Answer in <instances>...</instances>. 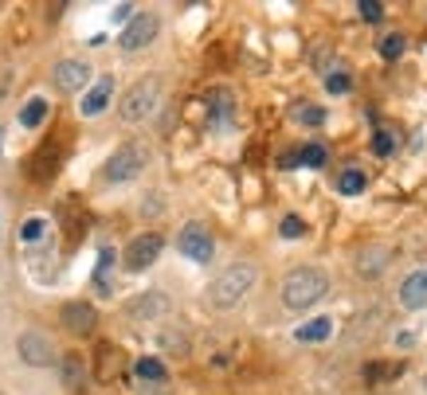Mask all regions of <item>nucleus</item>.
Masks as SVG:
<instances>
[{
  "label": "nucleus",
  "instance_id": "nucleus-1",
  "mask_svg": "<svg viewBox=\"0 0 427 395\" xmlns=\"http://www.w3.org/2000/svg\"><path fill=\"white\" fill-rule=\"evenodd\" d=\"M259 286V262L255 259H232L227 266H220L212 274V282L204 286V305L208 313H235L251 290Z\"/></svg>",
  "mask_w": 427,
  "mask_h": 395
},
{
  "label": "nucleus",
  "instance_id": "nucleus-2",
  "mask_svg": "<svg viewBox=\"0 0 427 395\" xmlns=\"http://www.w3.org/2000/svg\"><path fill=\"white\" fill-rule=\"evenodd\" d=\"M329 294V274L321 266H290L278 282V302L286 313H310Z\"/></svg>",
  "mask_w": 427,
  "mask_h": 395
},
{
  "label": "nucleus",
  "instance_id": "nucleus-3",
  "mask_svg": "<svg viewBox=\"0 0 427 395\" xmlns=\"http://www.w3.org/2000/svg\"><path fill=\"white\" fill-rule=\"evenodd\" d=\"M149 168V149L145 141H122L106 160L98 165V188H126Z\"/></svg>",
  "mask_w": 427,
  "mask_h": 395
},
{
  "label": "nucleus",
  "instance_id": "nucleus-4",
  "mask_svg": "<svg viewBox=\"0 0 427 395\" xmlns=\"http://www.w3.org/2000/svg\"><path fill=\"white\" fill-rule=\"evenodd\" d=\"M161 98H165V83H161L157 75L137 78V83L122 94V102H118V122H122V126H145V122H153V114L161 110Z\"/></svg>",
  "mask_w": 427,
  "mask_h": 395
},
{
  "label": "nucleus",
  "instance_id": "nucleus-5",
  "mask_svg": "<svg viewBox=\"0 0 427 395\" xmlns=\"http://www.w3.org/2000/svg\"><path fill=\"white\" fill-rule=\"evenodd\" d=\"M16 356H20V364L32 368V372L59 368V348H55V341H51V333L40 325H28L16 333Z\"/></svg>",
  "mask_w": 427,
  "mask_h": 395
},
{
  "label": "nucleus",
  "instance_id": "nucleus-6",
  "mask_svg": "<svg viewBox=\"0 0 427 395\" xmlns=\"http://www.w3.org/2000/svg\"><path fill=\"white\" fill-rule=\"evenodd\" d=\"M176 251L185 254L188 262H196V266H208L212 259H216V235L208 231V223H200V219H188L185 228L176 231Z\"/></svg>",
  "mask_w": 427,
  "mask_h": 395
},
{
  "label": "nucleus",
  "instance_id": "nucleus-7",
  "mask_svg": "<svg viewBox=\"0 0 427 395\" xmlns=\"http://www.w3.org/2000/svg\"><path fill=\"white\" fill-rule=\"evenodd\" d=\"M161 251H165V235H161V231H142V235H134L126 243V251H122V270H126V274H145V270H153V262L161 259Z\"/></svg>",
  "mask_w": 427,
  "mask_h": 395
},
{
  "label": "nucleus",
  "instance_id": "nucleus-8",
  "mask_svg": "<svg viewBox=\"0 0 427 395\" xmlns=\"http://www.w3.org/2000/svg\"><path fill=\"white\" fill-rule=\"evenodd\" d=\"M161 35V16L157 12H134V16L122 24V35H118V47L126 55H137V51L153 47Z\"/></svg>",
  "mask_w": 427,
  "mask_h": 395
},
{
  "label": "nucleus",
  "instance_id": "nucleus-9",
  "mask_svg": "<svg viewBox=\"0 0 427 395\" xmlns=\"http://www.w3.org/2000/svg\"><path fill=\"white\" fill-rule=\"evenodd\" d=\"M114 98H118V78L114 75H98L83 94H79V118H86V122L102 118V114L114 106Z\"/></svg>",
  "mask_w": 427,
  "mask_h": 395
},
{
  "label": "nucleus",
  "instance_id": "nucleus-10",
  "mask_svg": "<svg viewBox=\"0 0 427 395\" xmlns=\"http://www.w3.org/2000/svg\"><path fill=\"white\" fill-rule=\"evenodd\" d=\"M51 83L63 94H83L86 86L94 83V67L86 59H59L55 67H51Z\"/></svg>",
  "mask_w": 427,
  "mask_h": 395
},
{
  "label": "nucleus",
  "instance_id": "nucleus-11",
  "mask_svg": "<svg viewBox=\"0 0 427 395\" xmlns=\"http://www.w3.org/2000/svg\"><path fill=\"white\" fill-rule=\"evenodd\" d=\"M59 325L71 336H91L98 329V309L91 302H83V297H71V302L59 305Z\"/></svg>",
  "mask_w": 427,
  "mask_h": 395
},
{
  "label": "nucleus",
  "instance_id": "nucleus-12",
  "mask_svg": "<svg viewBox=\"0 0 427 395\" xmlns=\"http://www.w3.org/2000/svg\"><path fill=\"white\" fill-rule=\"evenodd\" d=\"M385 270H392V247L385 243H365L357 251V259H353V274L360 282H377Z\"/></svg>",
  "mask_w": 427,
  "mask_h": 395
},
{
  "label": "nucleus",
  "instance_id": "nucleus-13",
  "mask_svg": "<svg viewBox=\"0 0 427 395\" xmlns=\"http://www.w3.org/2000/svg\"><path fill=\"white\" fill-rule=\"evenodd\" d=\"M126 313L134 321H161V317H169L173 313V297L165 294V290H145V294H134L130 297V305H126Z\"/></svg>",
  "mask_w": 427,
  "mask_h": 395
},
{
  "label": "nucleus",
  "instance_id": "nucleus-14",
  "mask_svg": "<svg viewBox=\"0 0 427 395\" xmlns=\"http://www.w3.org/2000/svg\"><path fill=\"white\" fill-rule=\"evenodd\" d=\"M396 297H400V305H404V309H411V313H416V309H427V266L411 270V274L400 282Z\"/></svg>",
  "mask_w": 427,
  "mask_h": 395
},
{
  "label": "nucleus",
  "instance_id": "nucleus-15",
  "mask_svg": "<svg viewBox=\"0 0 427 395\" xmlns=\"http://www.w3.org/2000/svg\"><path fill=\"white\" fill-rule=\"evenodd\" d=\"M114 266H118V251L114 247H98V259H94V274H91V286L98 297L114 294Z\"/></svg>",
  "mask_w": 427,
  "mask_h": 395
},
{
  "label": "nucleus",
  "instance_id": "nucleus-16",
  "mask_svg": "<svg viewBox=\"0 0 427 395\" xmlns=\"http://www.w3.org/2000/svg\"><path fill=\"white\" fill-rule=\"evenodd\" d=\"M51 118V98L47 94H32V98H24V106L16 110V122L20 129H28V134H35V129H43Z\"/></svg>",
  "mask_w": 427,
  "mask_h": 395
},
{
  "label": "nucleus",
  "instance_id": "nucleus-17",
  "mask_svg": "<svg viewBox=\"0 0 427 395\" xmlns=\"http://www.w3.org/2000/svg\"><path fill=\"white\" fill-rule=\"evenodd\" d=\"M16 239H20L24 251H40V247H47L51 243V219L47 216H28L24 223H20Z\"/></svg>",
  "mask_w": 427,
  "mask_h": 395
},
{
  "label": "nucleus",
  "instance_id": "nucleus-18",
  "mask_svg": "<svg viewBox=\"0 0 427 395\" xmlns=\"http://www.w3.org/2000/svg\"><path fill=\"white\" fill-rule=\"evenodd\" d=\"M334 317H326V313H321V317H310V321H302L298 329H294V345H326L329 336H334Z\"/></svg>",
  "mask_w": 427,
  "mask_h": 395
},
{
  "label": "nucleus",
  "instance_id": "nucleus-19",
  "mask_svg": "<svg viewBox=\"0 0 427 395\" xmlns=\"http://www.w3.org/2000/svg\"><path fill=\"white\" fill-rule=\"evenodd\" d=\"M326 160H329V145L326 141H306V145H298L290 157H283V165L286 168H290V165H298V168H326Z\"/></svg>",
  "mask_w": 427,
  "mask_h": 395
},
{
  "label": "nucleus",
  "instance_id": "nucleus-20",
  "mask_svg": "<svg viewBox=\"0 0 427 395\" xmlns=\"http://www.w3.org/2000/svg\"><path fill=\"white\" fill-rule=\"evenodd\" d=\"M400 145H404V137H400V129H396V126H385V122H377V126H372V137H369L372 157H396V153H400Z\"/></svg>",
  "mask_w": 427,
  "mask_h": 395
},
{
  "label": "nucleus",
  "instance_id": "nucleus-21",
  "mask_svg": "<svg viewBox=\"0 0 427 395\" xmlns=\"http://www.w3.org/2000/svg\"><path fill=\"white\" fill-rule=\"evenodd\" d=\"M334 192H337V196H360V192H369V172H365V168H357V165L341 168V172L334 177Z\"/></svg>",
  "mask_w": 427,
  "mask_h": 395
},
{
  "label": "nucleus",
  "instance_id": "nucleus-22",
  "mask_svg": "<svg viewBox=\"0 0 427 395\" xmlns=\"http://www.w3.org/2000/svg\"><path fill=\"white\" fill-rule=\"evenodd\" d=\"M134 376L142 379V384H169V364L165 356H137L134 360Z\"/></svg>",
  "mask_w": 427,
  "mask_h": 395
},
{
  "label": "nucleus",
  "instance_id": "nucleus-23",
  "mask_svg": "<svg viewBox=\"0 0 427 395\" xmlns=\"http://www.w3.org/2000/svg\"><path fill=\"white\" fill-rule=\"evenodd\" d=\"M232 118H235L232 94H227V90H216V94L208 98V126H212V129H224Z\"/></svg>",
  "mask_w": 427,
  "mask_h": 395
},
{
  "label": "nucleus",
  "instance_id": "nucleus-24",
  "mask_svg": "<svg viewBox=\"0 0 427 395\" xmlns=\"http://www.w3.org/2000/svg\"><path fill=\"white\" fill-rule=\"evenodd\" d=\"M290 118L298 122V126H306V129H321V126L329 122V110L318 106V102H298Z\"/></svg>",
  "mask_w": 427,
  "mask_h": 395
},
{
  "label": "nucleus",
  "instance_id": "nucleus-25",
  "mask_svg": "<svg viewBox=\"0 0 427 395\" xmlns=\"http://www.w3.org/2000/svg\"><path fill=\"white\" fill-rule=\"evenodd\" d=\"M404 51H408V35H404V32H385V35H380V43H377V55H380L385 63L404 59Z\"/></svg>",
  "mask_w": 427,
  "mask_h": 395
},
{
  "label": "nucleus",
  "instance_id": "nucleus-26",
  "mask_svg": "<svg viewBox=\"0 0 427 395\" xmlns=\"http://www.w3.org/2000/svg\"><path fill=\"white\" fill-rule=\"evenodd\" d=\"M321 86H326L329 98H349L353 94V75L345 67H334L329 75H321Z\"/></svg>",
  "mask_w": 427,
  "mask_h": 395
},
{
  "label": "nucleus",
  "instance_id": "nucleus-27",
  "mask_svg": "<svg viewBox=\"0 0 427 395\" xmlns=\"http://www.w3.org/2000/svg\"><path fill=\"white\" fill-rule=\"evenodd\" d=\"M157 345L165 348V353L185 356L188 353V336H185V329H165V333H157Z\"/></svg>",
  "mask_w": 427,
  "mask_h": 395
},
{
  "label": "nucleus",
  "instance_id": "nucleus-28",
  "mask_svg": "<svg viewBox=\"0 0 427 395\" xmlns=\"http://www.w3.org/2000/svg\"><path fill=\"white\" fill-rule=\"evenodd\" d=\"M302 235H306V219H302V216H294V211H290V216L278 219V239L294 243V239H302Z\"/></svg>",
  "mask_w": 427,
  "mask_h": 395
},
{
  "label": "nucleus",
  "instance_id": "nucleus-29",
  "mask_svg": "<svg viewBox=\"0 0 427 395\" xmlns=\"http://www.w3.org/2000/svg\"><path fill=\"white\" fill-rule=\"evenodd\" d=\"M357 16L365 20V24H385V20H388V8L380 4V0H360V4H357Z\"/></svg>",
  "mask_w": 427,
  "mask_h": 395
},
{
  "label": "nucleus",
  "instance_id": "nucleus-30",
  "mask_svg": "<svg viewBox=\"0 0 427 395\" xmlns=\"http://www.w3.org/2000/svg\"><path fill=\"white\" fill-rule=\"evenodd\" d=\"M59 372H63V384H67V387H79V384H83V360H79V356L59 360Z\"/></svg>",
  "mask_w": 427,
  "mask_h": 395
},
{
  "label": "nucleus",
  "instance_id": "nucleus-31",
  "mask_svg": "<svg viewBox=\"0 0 427 395\" xmlns=\"http://www.w3.org/2000/svg\"><path fill=\"white\" fill-rule=\"evenodd\" d=\"M142 216H145V219H157V216H165V196H161V192L145 196V200H142Z\"/></svg>",
  "mask_w": 427,
  "mask_h": 395
},
{
  "label": "nucleus",
  "instance_id": "nucleus-32",
  "mask_svg": "<svg viewBox=\"0 0 427 395\" xmlns=\"http://www.w3.org/2000/svg\"><path fill=\"white\" fill-rule=\"evenodd\" d=\"M419 345V329H400L396 336V348H416Z\"/></svg>",
  "mask_w": 427,
  "mask_h": 395
},
{
  "label": "nucleus",
  "instance_id": "nucleus-33",
  "mask_svg": "<svg viewBox=\"0 0 427 395\" xmlns=\"http://www.w3.org/2000/svg\"><path fill=\"white\" fill-rule=\"evenodd\" d=\"M134 12H137L134 4H118V8H114V20H118V24H126V20L134 16Z\"/></svg>",
  "mask_w": 427,
  "mask_h": 395
},
{
  "label": "nucleus",
  "instance_id": "nucleus-34",
  "mask_svg": "<svg viewBox=\"0 0 427 395\" xmlns=\"http://www.w3.org/2000/svg\"><path fill=\"white\" fill-rule=\"evenodd\" d=\"M0 243H4V216H0Z\"/></svg>",
  "mask_w": 427,
  "mask_h": 395
}]
</instances>
